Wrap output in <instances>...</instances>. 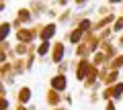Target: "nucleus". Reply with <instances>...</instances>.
I'll list each match as a JSON object with an SVG mask.
<instances>
[{"label": "nucleus", "instance_id": "nucleus-11", "mask_svg": "<svg viewBox=\"0 0 123 110\" xmlns=\"http://www.w3.org/2000/svg\"><path fill=\"white\" fill-rule=\"evenodd\" d=\"M51 47H53V43H47V41H39V43H37V57H39L41 61H43V59H47V61H49Z\"/></svg>", "mask_w": 123, "mask_h": 110}, {"label": "nucleus", "instance_id": "nucleus-13", "mask_svg": "<svg viewBox=\"0 0 123 110\" xmlns=\"http://www.w3.org/2000/svg\"><path fill=\"white\" fill-rule=\"evenodd\" d=\"M72 16H74V6H72V8H68V10H62V12H60V18H57V25H60V26H66V29H70V25H72Z\"/></svg>", "mask_w": 123, "mask_h": 110}, {"label": "nucleus", "instance_id": "nucleus-1", "mask_svg": "<svg viewBox=\"0 0 123 110\" xmlns=\"http://www.w3.org/2000/svg\"><path fill=\"white\" fill-rule=\"evenodd\" d=\"M68 59V45L64 43L62 39L53 41V47H51V55H49V63H53V65H60L62 61H66Z\"/></svg>", "mask_w": 123, "mask_h": 110}, {"label": "nucleus", "instance_id": "nucleus-4", "mask_svg": "<svg viewBox=\"0 0 123 110\" xmlns=\"http://www.w3.org/2000/svg\"><path fill=\"white\" fill-rule=\"evenodd\" d=\"M47 88L55 90L60 94H66L68 88H70V82H68V75H62V73H53L51 78L47 79Z\"/></svg>", "mask_w": 123, "mask_h": 110}, {"label": "nucleus", "instance_id": "nucleus-31", "mask_svg": "<svg viewBox=\"0 0 123 110\" xmlns=\"http://www.w3.org/2000/svg\"><path fill=\"white\" fill-rule=\"evenodd\" d=\"M12 110H29V106H23V104H14Z\"/></svg>", "mask_w": 123, "mask_h": 110}, {"label": "nucleus", "instance_id": "nucleus-14", "mask_svg": "<svg viewBox=\"0 0 123 110\" xmlns=\"http://www.w3.org/2000/svg\"><path fill=\"white\" fill-rule=\"evenodd\" d=\"M10 63H12V71H14L17 78H21V75L27 73V61H25V57H17L14 61H10Z\"/></svg>", "mask_w": 123, "mask_h": 110}, {"label": "nucleus", "instance_id": "nucleus-3", "mask_svg": "<svg viewBox=\"0 0 123 110\" xmlns=\"http://www.w3.org/2000/svg\"><path fill=\"white\" fill-rule=\"evenodd\" d=\"M101 98H103V102H123V79L119 82V84H115V86H111V88H103V92H101Z\"/></svg>", "mask_w": 123, "mask_h": 110}, {"label": "nucleus", "instance_id": "nucleus-17", "mask_svg": "<svg viewBox=\"0 0 123 110\" xmlns=\"http://www.w3.org/2000/svg\"><path fill=\"white\" fill-rule=\"evenodd\" d=\"M113 12V6H111V2H101L97 8V18H105L109 16V14Z\"/></svg>", "mask_w": 123, "mask_h": 110}, {"label": "nucleus", "instance_id": "nucleus-21", "mask_svg": "<svg viewBox=\"0 0 123 110\" xmlns=\"http://www.w3.org/2000/svg\"><path fill=\"white\" fill-rule=\"evenodd\" d=\"M68 71H72V59H66L57 65V71L55 73H62V75H68Z\"/></svg>", "mask_w": 123, "mask_h": 110}, {"label": "nucleus", "instance_id": "nucleus-18", "mask_svg": "<svg viewBox=\"0 0 123 110\" xmlns=\"http://www.w3.org/2000/svg\"><path fill=\"white\" fill-rule=\"evenodd\" d=\"M14 71H12V63H0V82H4L8 75H12Z\"/></svg>", "mask_w": 123, "mask_h": 110}, {"label": "nucleus", "instance_id": "nucleus-12", "mask_svg": "<svg viewBox=\"0 0 123 110\" xmlns=\"http://www.w3.org/2000/svg\"><path fill=\"white\" fill-rule=\"evenodd\" d=\"M101 51H105L107 57H109V61H113L119 53H121V49L117 47V43H115V41H111V43H103V45H101Z\"/></svg>", "mask_w": 123, "mask_h": 110}, {"label": "nucleus", "instance_id": "nucleus-23", "mask_svg": "<svg viewBox=\"0 0 123 110\" xmlns=\"http://www.w3.org/2000/svg\"><path fill=\"white\" fill-rule=\"evenodd\" d=\"M111 29H113V33H115V35H123V16H121V14H119V16H117V21H115V25L113 26H111Z\"/></svg>", "mask_w": 123, "mask_h": 110}, {"label": "nucleus", "instance_id": "nucleus-26", "mask_svg": "<svg viewBox=\"0 0 123 110\" xmlns=\"http://www.w3.org/2000/svg\"><path fill=\"white\" fill-rule=\"evenodd\" d=\"M10 25H12V29H14V33H17V31H21V29H25V25H23V22L18 21L17 16H12V18H10Z\"/></svg>", "mask_w": 123, "mask_h": 110}, {"label": "nucleus", "instance_id": "nucleus-24", "mask_svg": "<svg viewBox=\"0 0 123 110\" xmlns=\"http://www.w3.org/2000/svg\"><path fill=\"white\" fill-rule=\"evenodd\" d=\"M101 100H103L101 92H90V94H88V104H90V106H97Z\"/></svg>", "mask_w": 123, "mask_h": 110}, {"label": "nucleus", "instance_id": "nucleus-19", "mask_svg": "<svg viewBox=\"0 0 123 110\" xmlns=\"http://www.w3.org/2000/svg\"><path fill=\"white\" fill-rule=\"evenodd\" d=\"M107 67L113 69V71H121V69H123V53H119L113 61H109V63H107Z\"/></svg>", "mask_w": 123, "mask_h": 110}, {"label": "nucleus", "instance_id": "nucleus-9", "mask_svg": "<svg viewBox=\"0 0 123 110\" xmlns=\"http://www.w3.org/2000/svg\"><path fill=\"white\" fill-rule=\"evenodd\" d=\"M62 41L66 45H70V47H78L84 41V33H80L78 29H68V31L64 33V37H62Z\"/></svg>", "mask_w": 123, "mask_h": 110}, {"label": "nucleus", "instance_id": "nucleus-25", "mask_svg": "<svg viewBox=\"0 0 123 110\" xmlns=\"http://www.w3.org/2000/svg\"><path fill=\"white\" fill-rule=\"evenodd\" d=\"M72 104H74V94H72V92H66V94H64V106L72 108Z\"/></svg>", "mask_w": 123, "mask_h": 110}, {"label": "nucleus", "instance_id": "nucleus-27", "mask_svg": "<svg viewBox=\"0 0 123 110\" xmlns=\"http://www.w3.org/2000/svg\"><path fill=\"white\" fill-rule=\"evenodd\" d=\"M0 110H12V104L8 98H0Z\"/></svg>", "mask_w": 123, "mask_h": 110}, {"label": "nucleus", "instance_id": "nucleus-16", "mask_svg": "<svg viewBox=\"0 0 123 110\" xmlns=\"http://www.w3.org/2000/svg\"><path fill=\"white\" fill-rule=\"evenodd\" d=\"M90 61L94 63L97 67H105L107 63H109V57H107V53H105V51H97V53L90 57Z\"/></svg>", "mask_w": 123, "mask_h": 110}, {"label": "nucleus", "instance_id": "nucleus-28", "mask_svg": "<svg viewBox=\"0 0 123 110\" xmlns=\"http://www.w3.org/2000/svg\"><path fill=\"white\" fill-rule=\"evenodd\" d=\"M105 110H117V102H105Z\"/></svg>", "mask_w": 123, "mask_h": 110}, {"label": "nucleus", "instance_id": "nucleus-34", "mask_svg": "<svg viewBox=\"0 0 123 110\" xmlns=\"http://www.w3.org/2000/svg\"><path fill=\"white\" fill-rule=\"evenodd\" d=\"M119 14H121V16H123V4H121V12H119Z\"/></svg>", "mask_w": 123, "mask_h": 110}, {"label": "nucleus", "instance_id": "nucleus-2", "mask_svg": "<svg viewBox=\"0 0 123 110\" xmlns=\"http://www.w3.org/2000/svg\"><path fill=\"white\" fill-rule=\"evenodd\" d=\"M90 59H72V71H74V79L84 84L88 78V69H90Z\"/></svg>", "mask_w": 123, "mask_h": 110}, {"label": "nucleus", "instance_id": "nucleus-20", "mask_svg": "<svg viewBox=\"0 0 123 110\" xmlns=\"http://www.w3.org/2000/svg\"><path fill=\"white\" fill-rule=\"evenodd\" d=\"M37 59H39V57H37V49H35V51H31L29 55L25 57V61H27V73H29V71H33V67H35Z\"/></svg>", "mask_w": 123, "mask_h": 110}, {"label": "nucleus", "instance_id": "nucleus-33", "mask_svg": "<svg viewBox=\"0 0 123 110\" xmlns=\"http://www.w3.org/2000/svg\"><path fill=\"white\" fill-rule=\"evenodd\" d=\"M29 110H39V108H37V104H31V106H29Z\"/></svg>", "mask_w": 123, "mask_h": 110}, {"label": "nucleus", "instance_id": "nucleus-15", "mask_svg": "<svg viewBox=\"0 0 123 110\" xmlns=\"http://www.w3.org/2000/svg\"><path fill=\"white\" fill-rule=\"evenodd\" d=\"M14 33L12 25H10V21H2L0 22V39L2 41H10V35Z\"/></svg>", "mask_w": 123, "mask_h": 110}, {"label": "nucleus", "instance_id": "nucleus-32", "mask_svg": "<svg viewBox=\"0 0 123 110\" xmlns=\"http://www.w3.org/2000/svg\"><path fill=\"white\" fill-rule=\"evenodd\" d=\"M51 110H70L68 106H57V108H51Z\"/></svg>", "mask_w": 123, "mask_h": 110}, {"label": "nucleus", "instance_id": "nucleus-5", "mask_svg": "<svg viewBox=\"0 0 123 110\" xmlns=\"http://www.w3.org/2000/svg\"><path fill=\"white\" fill-rule=\"evenodd\" d=\"M27 8L33 12V16H35L37 22H41V18L47 14L49 10V2H45V0H31L29 4H27Z\"/></svg>", "mask_w": 123, "mask_h": 110}, {"label": "nucleus", "instance_id": "nucleus-10", "mask_svg": "<svg viewBox=\"0 0 123 110\" xmlns=\"http://www.w3.org/2000/svg\"><path fill=\"white\" fill-rule=\"evenodd\" d=\"M14 16H17L25 26H33V25H37V21H35V16H33V12H31L27 6H18Z\"/></svg>", "mask_w": 123, "mask_h": 110}, {"label": "nucleus", "instance_id": "nucleus-6", "mask_svg": "<svg viewBox=\"0 0 123 110\" xmlns=\"http://www.w3.org/2000/svg\"><path fill=\"white\" fill-rule=\"evenodd\" d=\"M33 88L31 86H21V88L14 92V102L17 104H23V106H31L33 104Z\"/></svg>", "mask_w": 123, "mask_h": 110}, {"label": "nucleus", "instance_id": "nucleus-29", "mask_svg": "<svg viewBox=\"0 0 123 110\" xmlns=\"http://www.w3.org/2000/svg\"><path fill=\"white\" fill-rule=\"evenodd\" d=\"M0 98H8V90L4 84H0Z\"/></svg>", "mask_w": 123, "mask_h": 110}, {"label": "nucleus", "instance_id": "nucleus-8", "mask_svg": "<svg viewBox=\"0 0 123 110\" xmlns=\"http://www.w3.org/2000/svg\"><path fill=\"white\" fill-rule=\"evenodd\" d=\"M45 106H47L49 110L57 108V106H64V94H60V92H55V90L47 88V90H45Z\"/></svg>", "mask_w": 123, "mask_h": 110}, {"label": "nucleus", "instance_id": "nucleus-22", "mask_svg": "<svg viewBox=\"0 0 123 110\" xmlns=\"http://www.w3.org/2000/svg\"><path fill=\"white\" fill-rule=\"evenodd\" d=\"M72 6H74L76 12H84V10H88L92 4H90V2H86V0H78V2H74Z\"/></svg>", "mask_w": 123, "mask_h": 110}, {"label": "nucleus", "instance_id": "nucleus-30", "mask_svg": "<svg viewBox=\"0 0 123 110\" xmlns=\"http://www.w3.org/2000/svg\"><path fill=\"white\" fill-rule=\"evenodd\" d=\"M115 43H117V47L121 49V53H123V35H119L117 39H115Z\"/></svg>", "mask_w": 123, "mask_h": 110}, {"label": "nucleus", "instance_id": "nucleus-7", "mask_svg": "<svg viewBox=\"0 0 123 110\" xmlns=\"http://www.w3.org/2000/svg\"><path fill=\"white\" fill-rule=\"evenodd\" d=\"M57 26H60L57 22H45L39 33V41H47V43L57 41Z\"/></svg>", "mask_w": 123, "mask_h": 110}]
</instances>
